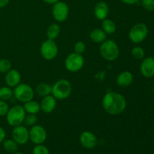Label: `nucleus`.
Masks as SVG:
<instances>
[{
  "label": "nucleus",
  "instance_id": "obj_1",
  "mask_svg": "<svg viewBox=\"0 0 154 154\" xmlns=\"http://www.w3.org/2000/svg\"><path fill=\"white\" fill-rule=\"evenodd\" d=\"M102 105L104 110L112 116L120 115L126 110L127 102L121 93L117 92H108L103 96Z\"/></svg>",
  "mask_w": 154,
  "mask_h": 154
},
{
  "label": "nucleus",
  "instance_id": "obj_2",
  "mask_svg": "<svg viewBox=\"0 0 154 154\" xmlns=\"http://www.w3.org/2000/svg\"><path fill=\"white\" fill-rule=\"evenodd\" d=\"M99 53L102 58L108 62L115 61L120 55V48L114 41L106 39L99 48Z\"/></svg>",
  "mask_w": 154,
  "mask_h": 154
},
{
  "label": "nucleus",
  "instance_id": "obj_3",
  "mask_svg": "<svg viewBox=\"0 0 154 154\" xmlns=\"http://www.w3.org/2000/svg\"><path fill=\"white\" fill-rule=\"evenodd\" d=\"M72 86L70 81L66 79L58 80L52 86L51 95L59 100H64L71 96Z\"/></svg>",
  "mask_w": 154,
  "mask_h": 154
},
{
  "label": "nucleus",
  "instance_id": "obj_4",
  "mask_svg": "<svg viewBox=\"0 0 154 154\" xmlns=\"http://www.w3.org/2000/svg\"><path fill=\"white\" fill-rule=\"evenodd\" d=\"M26 114V113L22 105H14L11 108H9L8 111L5 115L6 120L9 126L15 127L23 123Z\"/></svg>",
  "mask_w": 154,
  "mask_h": 154
},
{
  "label": "nucleus",
  "instance_id": "obj_5",
  "mask_svg": "<svg viewBox=\"0 0 154 154\" xmlns=\"http://www.w3.org/2000/svg\"><path fill=\"white\" fill-rule=\"evenodd\" d=\"M149 29L146 24L138 23L135 24L129 32V38L132 43L140 44L144 42L148 35Z\"/></svg>",
  "mask_w": 154,
  "mask_h": 154
},
{
  "label": "nucleus",
  "instance_id": "obj_6",
  "mask_svg": "<svg viewBox=\"0 0 154 154\" xmlns=\"http://www.w3.org/2000/svg\"><path fill=\"white\" fill-rule=\"evenodd\" d=\"M14 96L20 102H29L32 100L35 96V91L32 87L25 83H20L13 90Z\"/></svg>",
  "mask_w": 154,
  "mask_h": 154
},
{
  "label": "nucleus",
  "instance_id": "obj_7",
  "mask_svg": "<svg viewBox=\"0 0 154 154\" xmlns=\"http://www.w3.org/2000/svg\"><path fill=\"white\" fill-rule=\"evenodd\" d=\"M59 53V48L54 40L47 39L44 41L40 47V54L47 61L54 60Z\"/></svg>",
  "mask_w": 154,
  "mask_h": 154
},
{
  "label": "nucleus",
  "instance_id": "obj_8",
  "mask_svg": "<svg viewBox=\"0 0 154 154\" xmlns=\"http://www.w3.org/2000/svg\"><path fill=\"white\" fill-rule=\"evenodd\" d=\"M84 59L82 54L71 53L65 60V67L69 72L75 73L84 67Z\"/></svg>",
  "mask_w": 154,
  "mask_h": 154
},
{
  "label": "nucleus",
  "instance_id": "obj_9",
  "mask_svg": "<svg viewBox=\"0 0 154 154\" xmlns=\"http://www.w3.org/2000/svg\"><path fill=\"white\" fill-rule=\"evenodd\" d=\"M52 14L54 20L58 23H63L67 20L69 14V7L64 2L59 1L54 5Z\"/></svg>",
  "mask_w": 154,
  "mask_h": 154
},
{
  "label": "nucleus",
  "instance_id": "obj_10",
  "mask_svg": "<svg viewBox=\"0 0 154 154\" xmlns=\"http://www.w3.org/2000/svg\"><path fill=\"white\" fill-rule=\"evenodd\" d=\"M29 141H31L35 145L44 144L48 137L47 131L45 130V128L37 124L31 126L29 130Z\"/></svg>",
  "mask_w": 154,
  "mask_h": 154
},
{
  "label": "nucleus",
  "instance_id": "obj_11",
  "mask_svg": "<svg viewBox=\"0 0 154 154\" xmlns=\"http://www.w3.org/2000/svg\"><path fill=\"white\" fill-rule=\"evenodd\" d=\"M11 135L12 139L14 140L18 145H24L29 141V129L26 126H23V124L14 127Z\"/></svg>",
  "mask_w": 154,
  "mask_h": 154
},
{
  "label": "nucleus",
  "instance_id": "obj_12",
  "mask_svg": "<svg viewBox=\"0 0 154 154\" xmlns=\"http://www.w3.org/2000/svg\"><path fill=\"white\" fill-rule=\"evenodd\" d=\"M79 141L83 147L88 149V150H92V149L95 148L98 144L97 137L90 131L83 132L80 135Z\"/></svg>",
  "mask_w": 154,
  "mask_h": 154
},
{
  "label": "nucleus",
  "instance_id": "obj_13",
  "mask_svg": "<svg viewBox=\"0 0 154 154\" xmlns=\"http://www.w3.org/2000/svg\"><path fill=\"white\" fill-rule=\"evenodd\" d=\"M140 71L145 78H152L154 77V58L147 57L142 60L140 66Z\"/></svg>",
  "mask_w": 154,
  "mask_h": 154
},
{
  "label": "nucleus",
  "instance_id": "obj_14",
  "mask_svg": "<svg viewBox=\"0 0 154 154\" xmlns=\"http://www.w3.org/2000/svg\"><path fill=\"white\" fill-rule=\"evenodd\" d=\"M57 99L52 95L45 96L42 98L40 102L41 111H43L45 114H51L57 108Z\"/></svg>",
  "mask_w": 154,
  "mask_h": 154
},
{
  "label": "nucleus",
  "instance_id": "obj_15",
  "mask_svg": "<svg viewBox=\"0 0 154 154\" xmlns=\"http://www.w3.org/2000/svg\"><path fill=\"white\" fill-rule=\"evenodd\" d=\"M5 81L8 87L14 88L21 83V75L17 69H11L5 74Z\"/></svg>",
  "mask_w": 154,
  "mask_h": 154
},
{
  "label": "nucleus",
  "instance_id": "obj_16",
  "mask_svg": "<svg viewBox=\"0 0 154 154\" xmlns=\"http://www.w3.org/2000/svg\"><path fill=\"white\" fill-rule=\"evenodd\" d=\"M93 13L96 19L99 20H103L106 19L109 14V6L105 2H99L95 5Z\"/></svg>",
  "mask_w": 154,
  "mask_h": 154
},
{
  "label": "nucleus",
  "instance_id": "obj_17",
  "mask_svg": "<svg viewBox=\"0 0 154 154\" xmlns=\"http://www.w3.org/2000/svg\"><path fill=\"white\" fill-rule=\"evenodd\" d=\"M134 81V75L129 71H123L120 72L116 78V82L119 87H127L132 84Z\"/></svg>",
  "mask_w": 154,
  "mask_h": 154
},
{
  "label": "nucleus",
  "instance_id": "obj_18",
  "mask_svg": "<svg viewBox=\"0 0 154 154\" xmlns=\"http://www.w3.org/2000/svg\"><path fill=\"white\" fill-rule=\"evenodd\" d=\"M108 35L103 31L102 29H93L90 33V38L91 41L96 44H102L107 39Z\"/></svg>",
  "mask_w": 154,
  "mask_h": 154
},
{
  "label": "nucleus",
  "instance_id": "obj_19",
  "mask_svg": "<svg viewBox=\"0 0 154 154\" xmlns=\"http://www.w3.org/2000/svg\"><path fill=\"white\" fill-rule=\"evenodd\" d=\"M23 108L26 114H38L41 111L40 103L35 100H30L23 103Z\"/></svg>",
  "mask_w": 154,
  "mask_h": 154
},
{
  "label": "nucleus",
  "instance_id": "obj_20",
  "mask_svg": "<svg viewBox=\"0 0 154 154\" xmlns=\"http://www.w3.org/2000/svg\"><path fill=\"white\" fill-rule=\"evenodd\" d=\"M51 90H52V86L47 83L42 82L39 83L35 88V93L38 96L40 97H45V96H49L51 94Z\"/></svg>",
  "mask_w": 154,
  "mask_h": 154
},
{
  "label": "nucleus",
  "instance_id": "obj_21",
  "mask_svg": "<svg viewBox=\"0 0 154 154\" xmlns=\"http://www.w3.org/2000/svg\"><path fill=\"white\" fill-rule=\"evenodd\" d=\"M60 26L58 23H51L46 30V35L48 39L55 40L60 36Z\"/></svg>",
  "mask_w": 154,
  "mask_h": 154
},
{
  "label": "nucleus",
  "instance_id": "obj_22",
  "mask_svg": "<svg viewBox=\"0 0 154 154\" xmlns=\"http://www.w3.org/2000/svg\"><path fill=\"white\" fill-rule=\"evenodd\" d=\"M102 29L107 35H112L115 33L117 30V26L112 20L106 18L102 20Z\"/></svg>",
  "mask_w": 154,
  "mask_h": 154
},
{
  "label": "nucleus",
  "instance_id": "obj_23",
  "mask_svg": "<svg viewBox=\"0 0 154 154\" xmlns=\"http://www.w3.org/2000/svg\"><path fill=\"white\" fill-rule=\"evenodd\" d=\"M2 146L5 150L9 153H14L18 150V144L13 139H5Z\"/></svg>",
  "mask_w": 154,
  "mask_h": 154
},
{
  "label": "nucleus",
  "instance_id": "obj_24",
  "mask_svg": "<svg viewBox=\"0 0 154 154\" xmlns=\"http://www.w3.org/2000/svg\"><path fill=\"white\" fill-rule=\"evenodd\" d=\"M14 96V91L12 88L4 86V87H0V99L3 101L10 100Z\"/></svg>",
  "mask_w": 154,
  "mask_h": 154
},
{
  "label": "nucleus",
  "instance_id": "obj_25",
  "mask_svg": "<svg viewBox=\"0 0 154 154\" xmlns=\"http://www.w3.org/2000/svg\"><path fill=\"white\" fill-rule=\"evenodd\" d=\"M131 54L135 60H142L145 57V51L140 46L134 47L131 51Z\"/></svg>",
  "mask_w": 154,
  "mask_h": 154
},
{
  "label": "nucleus",
  "instance_id": "obj_26",
  "mask_svg": "<svg viewBox=\"0 0 154 154\" xmlns=\"http://www.w3.org/2000/svg\"><path fill=\"white\" fill-rule=\"evenodd\" d=\"M38 122V117L37 114H26L25 118H24L23 124L26 126H32L35 125Z\"/></svg>",
  "mask_w": 154,
  "mask_h": 154
},
{
  "label": "nucleus",
  "instance_id": "obj_27",
  "mask_svg": "<svg viewBox=\"0 0 154 154\" xmlns=\"http://www.w3.org/2000/svg\"><path fill=\"white\" fill-rule=\"evenodd\" d=\"M11 63L8 59H0V73L6 74L11 69Z\"/></svg>",
  "mask_w": 154,
  "mask_h": 154
},
{
  "label": "nucleus",
  "instance_id": "obj_28",
  "mask_svg": "<svg viewBox=\"0 0 154 154\" xmlns=\"http://www.w3.org/2000/svg\"><path fill=\"white\" fill-rule=\"evenodd\" d=\"M32 154H50V151L43 144H36L32 149Z\"/></svg>",
  "mask_w": 154,
  "mask_h": 154
},
{
  "label": "nucleus",
  "instance_id": "obj_29",
  "mask_svg": "<svg viewBox=\"0 0 154 154\" xmlns=\"http://www.w3.org/2000/svg\"><path fill=\"white\" fill-rule=\"evenodd\" d=\"M86 50V45L84 43L81 41H79V42H77L74 45V52L77 53V54H83L84 52H85Z\"/></svg>",
  "mask_w": 154,
  "mask_h": 154
},
{
  "label": "nucleus",
  "instance_id": "obj_30",
  "mask_svg": "<svg viewBox=\"0 0 154 154\" xmlns=\"http://www.w3.org/2000/svg\"><path fill=\"white\" fill-rule=\"evenodd\" d=\"M141 5L148 11H154V0H141Z\"/></svg>",
  "mask_w": 154,
  "mask_h": 154
},
{
  "label": "nucleus",
  "instance_id": "obj_31",
  "mask_svg": "<svg viewBox=\"0 0 154 154\" xmlns=\"http://www.w3.org/2000/svg\"><path fill=\"white\" fill-rule=\"evenodd\" d=\"M9 110V106L5 101L0 99V117H4L7 114Z\"/></svg>",
  "mask_w": 154,
  "mask_h": 154
},
{
  "label": "nucleus",
  "instance_id": "obj_32",
  "mask_svg": "<svg viewBox=\"0 0 154 154\" xmlns=\"http://www.w3.org/2000/svg\"><path fill=\"white\" fill-rule=\"evenodd\" d=\"M6 138V132L5 129L2 126H0V144L4 141Z\"/></svg>",
  "mask_w": 154,
  "mask_h": 154
},
{
  "label": "nucleus",
  "instance_id": "obj_33",
  "mask_svg": "<svg viewBox=\"0 0 154 154\" xmlns=\"http://www.w3.org/2000/svg\"><path fill=\"white\" fill-rule=\"evenodd\" d=\"M120 1L126 5H134L138 3V2H140L141 0H120Z\"/></svg>",
  "mask_w": 154,
  "mask_h": 154
},
{
  "label": "nucleus",
  "instance_id": "obj_34",
  "mask_svg": "<svg viewBox=\"0 0 154 154\" xmlns=\"http://www.w3.org/2000/svg\"><path fill=\"white\" fill-rule=\"evenodd\" d=\"M10 0H0V8H5L8 5Z\"/></svg>",
  "mask_w": 154,
  "mask_h": 154
},
{
  "label": "nucleus",
  "instance_id": "obj_35",
  "mask_svg": "<svg viewBox=\"0 0 154 154\" xmlns=\"http://www.w3.org/2000/svg\"><path fill=\"white\" fill-rule=\"evenodd\" d=\"M44 2L47 3V4L49 5H54L55 3H57V2H59L60 0H42Z\"/></svg>",
  "mask_w": 154,
  "mask_h": 154
},
{
  "label": "nucleus",
  "instance_id": "obj_36",
  "mask_svg": "<svg viewBox=\"0 0 154 154\" xmlns=\"http://www.w3.org/2000/svg\"><path fill=\"white\" fill-rule=\"evenodd\" d=\"M12 154H23V153H20V152H15V153H12Z\"/></svg>",
  "mask_w": 154,
  "mask_h": 154
},
{
  "label": "nucleus",
  "instance_id": "obj_37",
  "mask_svg": "<svg viewBox=\"0 0 154 154\" xmlns=\"http://www.w3.org/2000/svg\"><path fill=\"white\" fill-rule=\"evenodd\" d=\"M153 93H154V87H153Z\"/></svg>",
  "mask_w": 154,
  "mask_h": 154
}]
</instances>
